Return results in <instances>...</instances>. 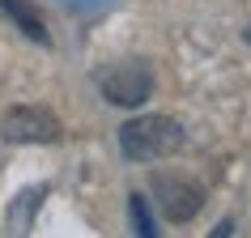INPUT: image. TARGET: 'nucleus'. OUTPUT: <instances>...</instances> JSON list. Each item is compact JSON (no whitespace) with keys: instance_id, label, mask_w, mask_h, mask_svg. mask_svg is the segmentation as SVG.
<instances>
[{"instance_id":"nucleus-6","label":"nucleus","mask_w":251,"mask_h":238,"mask_svg":"<svg viewBox=\"0 0 251 238\" xmlns=\"http://www.w3.org/2000/svg\"><path fill=\"white\" fill-rule=\"evenodd\" d=\"M132 225H136V234H145V238L158 234V230H153V221H149V213H145V200H141V191H132Z\"/></svg>"},{"instance_id":"nucleus-5","label":"nucleus","mask_w":251,"mask_h":238,"mask_svg":"<svg viewBox=\"0 0 251 238\" xmlns=\"http://www.w3.org/2000/svg\"><path fill=\"white\" fill-rule=\"evenodd\" d=\"M0 9L17 22V30H22L26 39L51 43V34H47V26H43V17H39V9H34V4H26V0H0Z\"/></svg>"},{"instance_id":"nucleus-2","label":"nucleus","mask_w":251,"mask_h":238,"mask_svg":"<svg viewBox=\"0 0 251 238\" xmlns=\"http://www.w3.org/2000/svg\"><path fill=\"white\" fill-rule=\"evenodd\" d=\"M98 90L115 106H141L153 98V68L145 60H119L106 72H98Z\"/></svg>"},{"instance_id":"nucleus-3","label":"nucleus","mask_w":251,"mask_h":238,"mask_svg":"<svg viewBox=\"0 0 251 238\" xmlns=\"http://www.w3.org/2000/svg\"><path fill=\"white\" fill-rule=\"evenodd\" d=\"M0 136L9 145H51L60 141V119L43 106H13L0 119Z\"/></svg>"},{"instance_id":"nucleus-1","label":"nucleus","mask_w":251,"mask_h":238,"mask_svg":"<svg viewBox=\"0 0 251 238\" xmlns=\"http://www.w3.org/2000/svg\"><path fill=\"white\" fill-rule=\"evenodd\" d=\"M183 145V123L171 115H136L119 128V153L128 162H158Z\"/></svg>"},{"instance_id":"nucleus-4","label":"nucleus","mask_w":251,"mask_h":238,"mask_svg":"<svg viewBox=\"0 0 251 238\" xmlns=\"http://www.w3.org/2000/svg\"><path fill=\"white\" fill-rule=\"evenodd\" d=\"M153 196H158V209L171 217V221H192L200 213V204H204V191H200L192 179H179V174H158L153 179Z\"/></svg>"},{"instance_id":"nucleus-7","label":"nucleus","mask_w":251,"mask_h":238,"mask_svg":"<svg viewBox=\"0 0 251 238\" xmlns=\"http://www.w3.org/2000/svg\"><path fill=\"white\" fill-rule=\"evenodd\" d=\"M247 39H251V30H247Z\"/></svg>"}]
</instances>
